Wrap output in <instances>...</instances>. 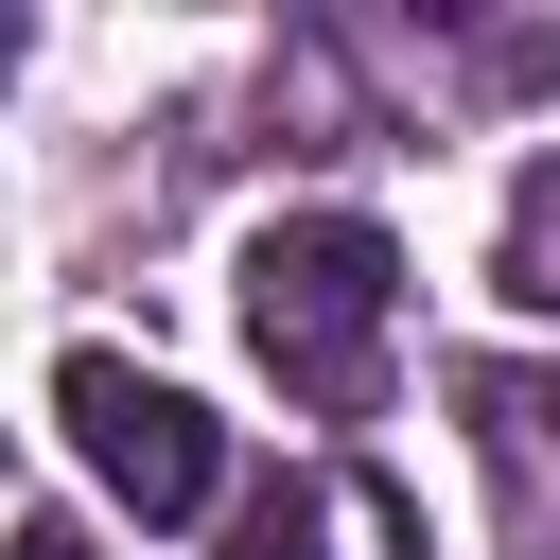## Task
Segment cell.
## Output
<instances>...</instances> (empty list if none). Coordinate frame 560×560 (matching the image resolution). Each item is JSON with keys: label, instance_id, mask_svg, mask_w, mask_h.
Returning <instances> with one entry per match:
<instances>
[{"label": "cell", "instance_id": "cell-1", "mask_svg": "<svg viewBox=\"0 0 560 560\" xmlns=\"http://www.w3.org/2000/svg\"><path fill=\"white\" fill-rule=\"evenodd\" d=\"M385 298H402V245H385L368 210H280V228L245 245V350H262L315 420H350V402L385 385Z\"/></svg>", "mask_w": 560, "mask_h": 560}, {"label": "cell", "instance_id": "cell-2", "mask_svg": "<svg viewBox=\"0 0 560 560\" xmlns=\"http://www.w3.org/2000/svg\"><path fill=\"white\" fill-rule=\"evenodd\" d=\"M52 420H70V455H88L140 525H192V508L228 490L210 402H192V385H158V368H122V350H70V368H52Z\"/></svg>", "mask_w": 560, "mask_h": 560}, {"label": "cell", "instance_id": "cell-3", "mask_svg": "<svg viewBox=\"0 0 560 560\" xmlns=\"http://www.w3.org/2000/svg\"><path fill=\"white\" fill-rule=\"evenodd\" d=\"M228 560H420V508H402L368 455H315V472H280V490L245 508Z\"/></svg>", "mask_w": 560, "mask_h": 560}]
</instances>
